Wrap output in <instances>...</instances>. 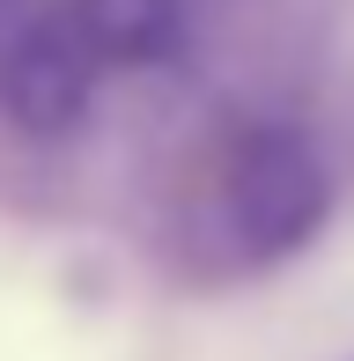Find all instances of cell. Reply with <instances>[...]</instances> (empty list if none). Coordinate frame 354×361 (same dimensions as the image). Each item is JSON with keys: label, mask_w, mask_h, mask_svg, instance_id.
<instances>
[{"label": "cell", "mask_w": 354, "mask_h": 361, "mask_svg": "<svg viewBox=\"0 0 354 361\" xmlns=\"http://www.w3.org/2000/svg\"><path fill=\"white\" fill-rule=\"evenodd\" d=\"M332 214V170L303 126H251L229 162V228L251 266L310 251Z\"/></svg>", "instance_id": "obj_1"}, {"label": "cell", "mask_w": 354, "mask_h": 361, "mask_svg": "<svg viewBox=\"0 0 354 361\" xmlns=\"http://www.w3.org/2000/svg\"><path fill=\"white\" fill-rule=\"evenodd\" d=\"M96 67L89 37L74 30L67 0H44L37 15L23 23V37L0 44V111H8L15 133L30 140H67L89 126V104H96Z\"/></svg>", "instance_id": "obj_2"}, {"label": "cell", "mask_w": 354, "mask_h": 361, "mask_svg": "<svg viewBox=\"0 0 354 361\" xmlns=\"http://www.w3.org/2000/svg\"><path fill=\"white\" fill-rule=\"evenodd\" d=\"M74 30L89 37L96 67H163L185 44V0H67Z\"/></svg>", "instance_id": "obj_3"}, {"label": "cell", "mask_w": 354, "mask_h": 361, "mask_svg": "<svg viewBox=\"0 0 354 361\" xmlns=\"http://www.w3.org/2000/svg\"><path fill=\"white\" fill-rule=\"evenodd\" d=\"M37 8H44V0H0V44H8V37H23V23H30Z\"/></svg>", "instance_id": "obj_4"}]
</instances>
